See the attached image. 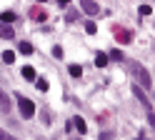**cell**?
<instances>
[{"label": "cell", "instance_id": "cell-1", "mask_svg": "<svg viewBox=\"0 0 155 140\" xmlns=\"http://www.w3.org/2000/svg\"><path fill=\"white\" fill-rule=\"evenodd\" d=\"M130 90H133V95H135V98H138L140 103H143V108H145V118H148V125L155 130V110H153V105H150L148 95H145V90H143L140 85H135V83H133V88H130Z\"/></svg>", "mask_w": 155, "mask_h": 140}, {"label": "cell", "instance_id": "cell-2", "mask_svg": "<svg viewBox=\"0 0 155 140\" xmlns=\"http://www.w3.org/2000/svg\"><path fill=\"white\" fill-rule=\"evenodd\" d=\"M130 73H133V78H135V85H140L143 90H150V75H148V70H145L140 63H135V60H130Z\"/></svg>", "mask_w": 155, "mask_h": 140}, {"label": "cell", "instance_id": "cell-3", "mask_svg": "<svg viewBox=\"0 0 155 140\" xmlns=\"http://www.w3.org/2000/svg\"><path fill=\"white\" fill-rule=\"evenodd\" d=\"M15 100H18V108H20V115H23L25 120H30V118L35 115V103H33L30 98L20 95V93H15Z\"/></svg>", "mask_w": 155, "mask_h": 140}, {"label": "cell", "instance_id": "cell-4", "mask_svg": "<svg viewBox=\"0 0 155 140\" xmlns=\"http://www.w3.org/2000/svg\"><path fill=\"white\" fill-rule=\"evenodd\" d=\"M80 10H83L85 15H93V18L103 13V10H100V5L95 3V0H80Z\"/></svg>", "mask_w": 155, "mask_h": 140}, {"label": "cell", "instance_id": "cell-5", "mask_svg": "<svg viewBox=\"0 0 155 140\" xmlns=\"http://www.w3.org/2000/svg\"><path fill=\"white\" fill-rule=\"evenodd\" d=\"M113 30H115V40H118V43H130L133 40L130 30H125V28H113Z\"/></svg>", "mask_w": 155, "mask_h": 140}, {"label": "cell", "instance_id": "cell-6", "mask_svg": "<svg viewBox=\"0 0 155 140\" xmlns=\"http://www.w3.org/2000/svg\"><path fill=\"white\" fill-rule=\"evenodd\" d=\"M28 15H30V18L35 20V23H43V20H48L45 8H30V13H28Z\"/></svg>", "mask_w": 155, "mask_h": 140}, {"label": "cell", "instance_id": "cell-7", "mask_svg": "<svg viewBox=\"0 0 155 140\" xmlns=\"http://www.w3.org/2000/svg\"><path fill=\"white\" fill-rule=\"evenodd\" d=\"M0 38H5V40H13V38H15V30H13V25H5V23H0Z\"/></svg>", "mask_w": 155, "mask_h": 140}, {"label": "cell", "instance_id": "cell-8", "mask_svg": "<svg viewBox=\"0 0 155 140\" xmlns=\"http://www.w3.org/2000/svg\"><path fill=\"white\" fill-rule=\"evenodd\" d=\"M0 113H10V98L5 90H0Z\"/></svg>", "mask_w": 155, "mask_h": 140}, {"label": "cell", "instance_id": "cell-9", "mask_svg": "<svg viewBox=\"0 0 155 140\" xmlns=\"http://www.w3.org/2000/svg\"><path fill=\"white\" fill-rule=\"evenodd\" d=\"M18 53H20V55H33V53H35V48L28 43V40H23V43L18 45Z\"/></svg>", "mask_w": 155, "mask_h": 140}, {"label": "cell", "instance_id": "cell-10", "mask_svg": "<svg viewBox=\"0 0 155 140\" xmlns=\"http://www.w3.org/2000/svg\"><path fill=\"white\" fill-rule=\"evenodd\" d=\"M20 73H23V78H25V80H35V78H38V75H35V68H33V65H25V68L20 70Z\"/></svg>", "mask_w": 155, "mask_h": 140}, {"label": "cell", "instance_id": "cell-11", "mask_svg": "<svg viewBox=\"0 0 155 140\" xmlns=\"http://www.w3.org/2000/svg\"><path fill=\"white\" fill-rule=\"evenodd\" d=\"M108 55H105V53H98V55H95V68H105V65H108Z\"/></svg>", "mask_w": 155, "mask_h": 140}, {"label": "cell", "instance_id": "cell-12", "mask_svg": "<svg viewBox=\"0 0 155 140\" xmlns=\"http://www.w3.org/2000/svg\"><path fill=\"white\" fill-rule=\"evenodd\" d=\"M68 73H70L73 78H80V75H83V65H78V63H73V65H68Z\"/></svg>", "mask_w": 155, "mask_h": 140}, {"label": "cell", "instance_id": "cell-13", "mask_svg": "<svg viewBox=\"0 0 155 140\" xmlns=\"http://www.w3.org/2000/svg\"><path fill=\"white\" fill-rule=\"evenodd\" d=\"M0 23H5V25H10V23H15V13H0Z\"/></svg>", "mask_w": 155, "mask_h": 140}, {"label": "cell", "instance_id": "cell-14", "mask_svg": "<svg viewBox=\"0 0 155 140\" xmlns=\"http://www.w3.org/2000/svg\"><path fill=\"white\" fill-rule=\"evenodd\" d=\"M73 125L80 130V133H88V125H85V120H83V118H73Z\"/></svg>", "mask_w": 155, "mask_h": 140}, {"label": "cell", "instance_id": "cell-15", "mask_svg": "<svg viewBox=\"0 0 155 140\" xmlns=\"http://www.w3.org/2000/svg\"><path fill=\"white\" fill-rule=\"evenodd\" d=\"M78 18H80V13H78V10H68V13H65V20H68V23H75Z\"/></svg>", "mask_w": 155, "mask_h": 140}, {"label": "cell", "instance_id": "cell-16", "mask_svg": "<svg viewBox=\"0 0 155 140\" xmlns=\"http://www.w3.org/2000/svg\"><path fill=\"white\" fill-rule=\"evenodd\" d=\"M35 85H38L40 93H45V90H48V80H45V78H35Z\"/></svg>", "mask_w": 155, "mask_h": 140}, {"label": "cell", "instance_id": "cell-17", "mask_svg": "<svg viewBox=\"0 0 155 140\" xmlns=\"http://www.w3.org/2000/svg\"><path fill=\"white\" fill-rule=\"evenodd\" d=\"M85 33H88V35H95V33H98V25L88 20V23H85Z\"/></svg>", "mask_w": 155, "mask_h": 140}, {"label": "cell", "instance_id": "cell-18", "mask_svg": "<svg viewBox=\"0 0 155 140\" xmlns=\"http://www.w3.org/2000/svg\"><path fill=\"white\" fill-rule=\"evenodd\" d=\"M3 60H5V65H10L13 60H15V53H13V50H5V53H3Z\"/></svg>", "mask_w": 155, "mask_h": 140}, {"label": "cell", "instance_id": "cell-19", "mask_svg": "<svg viewBox=\"0 0 155 140\" xmlns=\"http://www.w3.org/2000/svg\"><path fill=\"white\" fill-rule=\"evenodd\" d=\"M110 60H115V63H123V53H120V50H113V53H110Z\"/></svg>", "mask_w": 155, "mask_h": 140}, {"label": "cell", "instance_id": "cell-20", "mask_svg": "<svg viewBox=\"0 0 155 140\" xmlns=\"http://www.w3.org/2000/svg\"><path fill=\"white\" fill-rule=\"evenodd\" d=\"M138 13L145 18V15H150V13H153V8H150V5H140V8H138Z\"/></svg>", "mask_w": 155, "mask_h": 140}, {"label": "cell", "instance_id": "cell-21", "mask_svg": "<svg viewBox=\"0 0 155 140\" xmlns=\"http://www.w3.org/2000/svg\"><path fill=\"white\" fill-rule=\"evenodd\" d=\"M53 58H58V60L63 58V48H60V45H55V48H53Z\"/></svg>", "mask_w": 155, "mask_h": 140}, {"label": "cell", "instance_id": "cell-22", "mask_svg": "<svg viewBox=\"0 0 155 140\" xmlns=\"http://www.w3.org/2000/svg\"><path fill=\"white\" fill-rule=\"evenodd\" d=\"M0 140H18V138H13V135H8L5 130H0Z\"/></svg>", "mask_w": 155, "mask_h": 140}, {"label": "cell", "instance_id": "cell-23", "mask_svg": "<svg viewBox=\"0 0 155 140\" xmlns=\"http://www.w3.org/2000/svg\"><path fill=\"white\" fill-rule=\"evenodd\" d=\"M55 3L60 5V8H68V5H70V0H55Z\"/></svg>", "mask_w": 155, "mask_h": 140}, {"label": "cell", "instance_id": "cell-24", "mask_svg": "<svg viewBox=\"0 0 155 140\" xmlns=\"http://www.w3.org/2000/svg\"><path fill=\"white\" fill-rule=\"evenodd\" d=\"M35 3H45V0H35Z\"/></svg>", "mask_w": 155, "mask_h": 140}]
</instances>
